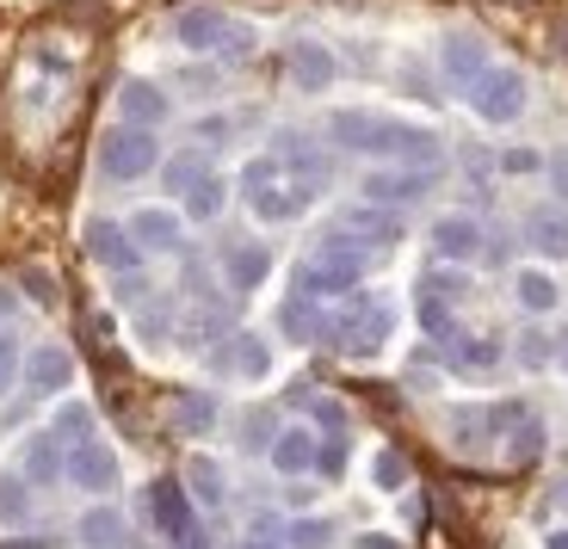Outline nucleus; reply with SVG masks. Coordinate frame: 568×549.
<instances>
[{
  "mask_svg": "<svg viewBox=\"0 0 568 549\" xmlns=\"http://www.w3.org/2000/svg\"><path fill=\"white\" fill-rule=\"evenodd\" d=\"M322 339H327L341 358H377L389 339H396V309H389V303L371 291V284H358V291H346L341 303L327 309Z\"/></svg>",
  "mask_w": 568,
  "mask_h": 549,
  "instance_id": "obj_1",
  "label": "nucleus"
},
{
  "mask_svg": "<svg viewBox=\"0 0 568 549\" xmlns=\"http://www.w3.org/2000/svg\"><path fill=\"white\" fill-rule=\"evenodd\" d=\"M371 260H377V247H371V241H358L353 228L334 223L322 247H315V254L291 272V291H297V296H346V291H358V284H365Z\"/></svg>",
  "mask_w": 568,
  "mask_h": 549,
  "instance_id": "obj_2",
  "label": "nucleus"
},
{
  "mask_svg": "<svg viewBox=\"0 0 568 549\" xmlns=\"http://www.w3.org/2000/svg\"><path fill=\"white\" fill-rule=\"evenodd\" d=\"M365 161L377 167H445V136L433 124H414V118H384L371 112V130H365Z\"/></svg>",
  "mask_w": 568,
  "mask_h": 549,
  "instance_id": "obj_3",
  "label": "nucleus"
},
{
  "mask_svg": "<svg viewBox=\"0 0 568 549\" xmlns=\"http://www.w3.org/2000/svg\"><path fill=\"white\" fill-rule=\"evenodd\" d=\"M93 161H100V173L112 185H142L149 173H161L168 155H161V130H142V124H124V118H118V124L100 136Z\"/></svg>",
  "mask_w": 568,
  "mask_h": 549,
  "instance_id": "obj_4",
  "label": "nucleus"
},
{
  "mask_svg": "<svg viewBox=\"0 0 568 549\" xmlns=\"http://www.w3.org/2000/svg\"><path fill=\"white\" fill-rule=\"evenodd\" d=\"M457 303H469V278L439 260V266L420 278V291H414V315H420V334L433 339V346H452L457 339Z\"/></svg>",
  "mask_w": 568,
  "mask_h": 549,
  "instance_id": "obj_5",
  "label": "nucleus"
},
{
  "mask_svg": "<svg viewBox=\"0 0 568 549\" xmlns=\"http://www.w3.org/2000/svg\"><path fill=\"white\" fill-rule=\"evenodd\" d=\"M464 105H469V118L476 124H488V130H507V124H519L526 118V105H531V81L519 69H507V62H495V69L483 74V81L464 93Z\"/></svg>",
  "mask_w": 568,
  "mask_h": 549,
  "instance_id": "obj_6",
  "label": "nucleus"
},
{
  "mask_svg": "<svg viewBox=\"0 0 568 549\" xmlns=\"http://www.w3.org/2000/svg\"><path fill=\"white\" fill-rule=\"evenodd\" d=\"M149 525L161 531V543L173 549H211L199 512H192V494H185L180 476H155L149 481Z\"/></svg>",
  "mask_w": 568,
  "mask_h": 549,
  "instance_id": "obj_7",
  "label": "nucleus"
},
{
  "mask_svg": "<svg viewBox=\"0 0 568 549\" xmlns=\"http://www.w3.org/2000/svg\"><path fill=\"white\" fill-rule=\"evenodd\" d=\"M526 401H476V408H452V438L464 451H488V445H507V433L526 420Z\"/></svg>",
  "mask_w": 568,
  "mask_h": 549,
  "instance_id": "obj_8",
  "label": "nucleus"
},
{
  "mask_svg": "<svg viewBox=\"0 0 568 549\" xmlns=\"http://www.w3.org/2000/svg\"><path fill=\"white\" fill-rule=\"evenodd\" d=\"M433 57H439V74L457 87V93H469V87L495 69V57H488V38H483V31H469V26H445Z\"/></svg>",
  "mask_w": 568,
  "mask_h": 549,
  "instance_id": "obj_9",
  "label": "nucleus"
},
{
  "mask_svg": "<svg viewBox=\"0 0 568 549\" xmlns=\"http://www.w3.org/2000/svg\"><path fill=\"white\" fill-rule=\"evenodd\" d=\"M433 185H439V173H433V167H371L365 180H358V197L389 204V211H408V204H420Z\"/></svg>",
  "mask_w": 568,
  "mask_h": 549,
  "instance_id": "obj_10",
  "label": "nucleus"
},
{
  "mask_svg": "<svg viewBox=\"0 0 568 549\" xmlns=\"http://www.w3.org/2000/svg\"><path fill=\"white\" fill-rule=\"evenodd\" d=\"M19 469L31 476V488H57V481H69V438L57 433V426H38V433L19 438Z\"/></svg>",
  "mask_w": 568,
  "mask_h": 549,
  "instance_id": "obj_11",
  "label": "nucleus"
},
{
  "mask_svg": "<svg viewBox=\"0 0 568 549\" xmlns=\"http://www.w3.org/2000/svg\"><path fill=\"white\" fill-rule=\"evenodd\" d=\"M229 26H235V19L223 13V7H180V13L168 19V31H173V43H180L185 57H216V50H223V38H229Z\"/></svg>",
  "mask_w": 568,
  "mask_h": 549,
  "instance_id": "obj_12",
  "label": "nucleus"
},
{
  "mask_svg": "<svg viewBox=\"0 0 568 549\" xmlns=\"http://www.w3.org/2000/svg\"><path fill=\"white\" fill-rule=\"evenodd\" d=\"M216 272H223L229 296H254L272 278V247L266 241H229V247H216Z\"/></svg>",
  "mask_w": 568,
  "mask_h": 549,
  "instance_id": "obj_13",
  "label": "nucleus"
},
{
  "mask_svg": "<svg viewBox=\"0 0 568 549\" xmlns=\"http://www.w3.org/2000/svg\"><path fill=\"white\" fill-rule=\"evenodd\" d=\"M315 192H322V185L291 180V173H284V180L260 185V192H242V197H247V211H254L260 223H272V228H278V223H297V216H310Z\"/></svg>",
  "mask_w": 568,
  "mask_h": 549,
  "instance_id": "obj_14",
  "label": "nucleus"
},
{
  "mask_svg": "<svg viewBox=\"0 0 568 549\" xmlns=\"http://www.w3.org/2000/svg\"><path fill=\"white\" fill-rule=\"evenodd\" d=\"M291 87L310 99L334 93L341 87V50H327L322 38H297L291 43Z\"/></svg>",
  "mask_w": 568,
  "mask_h": 549,
  "instance_id": "obj_15",
  "label": "nucleus"
},
{
  "mask_svg": "<svg viewBox=\"0 0 568 549\" xmlns=\"http://www.w3.org/2000/svg\"><path fill=\"white\" fill-rule=\"evenodd\" d=\"M69 481L81 494H118V451L105 445L100 433L69 445Z\"/></svg>",
  "mask_w": 568,
  "mask_h": 549,
  "instance_id": "obj_16",
  "label": "nucleus"
},
{
  "mask_svg": "<svg viewBox=\"0 0 568 549\" xmlns=\"http://www.w3.org/2000/svg\"><path fill=\"white\" fill-rule=\"evenodd\" d=\"M118 118L142 124V130H161L173 118V93L161 81H149V74H124L118 81Z\"/></svg>",
  "mask_w": 568,
  "mask_h": 549,
  "instance_id": "obj_17",
  "label": "nucleus"
},
{
  "mask_svg": "<svg viewBox=\"0 0 568 549\" xmlns=\"http://www.w3.org/2000/svg\"><path fill=\"white\" fill-rule=\"evenodd\" d=\"M426 241H433V260H445V266H464V260H483L488 228L476 223L469 211H445L439 223L426 228Z\"/></svg>",
  "mask_w": 568,
  "mask_h": 549,
  "instance_id": "obj_18",
  "label": "nucleus"
},
{
  "mask_svg": "<svg viewBox=\"0 0 568 549\" xmlns=\"http://www.w3.org/2000/svg\"><path fill=\"white\" fill-rule=\"evenodd\" d=\"M87 254H93V266L112 272V278H124V272L142 266V247H136V235H130V223H112V216H93V223H87Z\"/></svg>",
  "mask_w": 568,
  "mask_h": 549,
  "instance_id": "obj_19",
  "label": "nucleus"
},
{
  "mask_svg": "<svg viewBox=\"0 0 568 549\" xmlns=\"http://www.w3.org/2000/svg\"><path fill=\"white\" fill-rule=\"evenodd\" d=\"M211 370H223V377H242V383H260L272 377V346L260 334H229L223 346H211Z\"/></svg>",
  "mask_w": 568,
  "mask_h": 549,
  "instance_id": "obj_20",
  "label": "nucleus"
},
{
  "mask_svg": "<svg viewBox=\"0 0 568 549\" xmlns=\"http://www.w3.org/2000/svg\"><path fill=\"white\" fill-rule=\"evenodd\" d=\"M272 155L284 161V173H291V180H310V185H322L327 173H334V155H327V149H315L310 130H272Z\"/></svg>",
  "mask_w": 568,
  "mask_h": 549,
  "instance_id": "obj_21",
  "label": "nucleus"
},
{
  "mask_svg": "<svg viewBox=\"0 0 568 549\" xmlns=\"http://www.w3.org/2000/svg\"><path fill=\"white\" fill-rule=\"evenodd\" d=\"M130 235H136L142 254H180L185 247V216L173 204H142L130 211Z\"/></svg>",
  "mask_w": 568,
  "mask_h": 549,
  "instance_id": "obj_22",
  "label": "nucleus"
},
{
  "mask_svg": "<svg viewBox=\"0 0 568 549\" xmlns=\"http://www.w3.org/2000/svg\"><path fill=\"white\" fill-rule=\"evenodd\" d=\"M334 223H341V228H353L358 241H371L377 254H389V247H396V241L408 235V228H402V216L389 211V204H371V197H358V204H346V211L334 216Z\"/></svg>",
  "mask_w": 568,
  "mask_h": 549,
  "instance_id": "obj_23",
  "label": "nucleus"
},
{
  "mask_svg": "<svg viewBox=\"0 0 568 549\" xmlns=\"http://www.w3.org/2000/svg\"><path fill=\"white\" fill-rule=\"evenodd\" d=\"M315 457H322V438H315V426H303V420H291L278 438H272V451H266V464L278 469L284 481H303L315 469Z\"/></svg>",
  "mask_w": 568,
  "mask_h": 549,
  "instance_id": "obj_24",
  "label": "nucleus"
},
{
  "mask_svg": "<svg viewBox=\"0 0 568 549\" xmlns=\"http://www.w3.org/2000/svg\"><path fill=\"white\" fill-rule=\"evenodd\" d=\"M519 235L538 260H568V204H531Z\"/></svg>",
  "mask_w": 568,
  "mask_h": 549,
  "instance_id": "obj_25",
  "label": "nucleus"
},
{
  "mask_svg": "<svg viewBox=\"0 0 568 549\" xmlns=\"http://www.w3.org/2000/svg\"><path fill=\"white\" fill-rule=\"evenodd\" d=\"M74 383L69 346H26V389L31 395H62Z\"/></svg>",
  "mask_w": 568,
  "mask_h": 549,
  "instance_id": "obj_26",
  "label": "nucleus"
},
{
  "mask_svg": "<svg viewBox=\"0 0 568 549\" xmlns=\"http://www.w3.org/2000/svg\"><path fill=\"white\" fill-rule=\"evenodd\" d=\"M439 353H445V370H452V377H488V370L507 358L495 334H457L452 346H439Z\"/></svg>",
  "mask_w": 568,
  "mask_h": 549,
  "instance_id": "obj_27",
  "label": "nucleus"
},
{
  "mask_svg": "<svg viewBox=\"0 0 568 549\" xmlns=\"http://www.w3.org/2000/svg\"><path fill=\"white\" fill-rule=\"evenodd\" d=\"M513 303H519L531 322H544V315L562 309V284H556L544 266H519V272H513Z\"/></svg>",
  "mask_w": 568,
  "mask_h": 549,
  "instance_id": "obj_28",
  "label": "nucleus"
},
{
  "mask_svg": "<svg viewBox=\"0 0 568 549\" xmlns=\"http://www.w3.org/2000/svg\"><path fill=\"white\" fill-rule=\"evenodd\" d=\"M229 322H235V296H204V303H199V309H192V315H185V346H223V339H229Z\"/></svg>",
  "mask_w": 568,
  "mask_h": 549,
  "instance_id": "obj_29",
  "label": "nucleus"
},
{
  "mask_svg": "<svg viewBox=\"0 0 568 549\" xmlns=\"http://www.w3.org/2000/svg\"><path fill=\"white\" fill-rule=\"evenodd\" d=\"M204 173H216V155H211V142H199V136L185 142V149H173V155L161 161V180H168V192H173V197H185L192 185L204 180Z\"/></svg>",
  "mask_w": 568,
  "mask_h": 549,
  "instance_id": "obj_30",
  "label": "nucleus"
},
{
  "mask_svg": "<svg viewBox=\"0 0 568 549\" xmlns=\"http://www.w3.org/2000/svg\"><path fill=\"white\" fill-rule=\"evenodd\" d=\"M322 327H327V315H322V296H284L278 303V334L291 339V346H315L322 339Z\"/></svg>",
  "mask_w": 568,
  "mask_h": 549,
  "instance_id": "obj_31",
  "label": "nucleus"
},
{
  "mask_svg": "<svg viewBox=\"0 0 568 549\" xmlns=\"http://www.w3.org/2000/svg\"><path fill=\"white\" fill-rule=\"evenodd\" d=\"M223 211H229V180H223V173H204V180H199V185H192V192L180 197V216H185V223H192V228L216 223V216H223Z\"/></svg>",
  "mask_w": 568,
  "mask_h": 549,
  "instance_id": "obj_32",
  "label": "nucleus"
},
{
  "mask_svg": "<svg viewBox=\"0 0 568 549\" xmlns=\"http://www.w3.org/2000/svg\"><path fill=\"white\" fill-rule=\"evenodd\" d=\"M31 476L26 469H0V531H19L31 519Z\"/></svg>",
  "mask_w": 568,
  "mask_h": 549,
  "instance_id": "obj_33",
  "label": "nucleus"
},
{
  "mask_svg": "<svg viewBox=\"0 0 568 549\" xmlns=\"http://www.w3.org/2000/svg\"><path fill=\"white\" fill-rule=\"evenodd\" d=\"M74 537H81L87 549H118V543H124V519H118V507H105V500H100V507L81 512Z\"/></svg>",
  "mask_w": 568,
  "mask_h": 549,
  "instance_id": "obj_34",
  "label": "nucleus"
},
{
  "mask_svg": "<svg viewBox=\"0 0 568 549\" xmlns=\"http://www.w3.org/2000/svg\"><path fill=\"white\" fill-rule=\"evenodd\" d=\"M185 488L199 494L204 507H223L229 500V481H223V464H216V457H192V464H185Z\"/></svg>",
  "mask_w": 568,
  "mask_h": 549,
  "instance_id": "obj_35",
  "label": "nucleus"
},
{
  "mask_svg": "<svg viewBox=\"0 0 568 549\" xmlns=\"http://www.w3.org/2000/svg\"><path fill=\"white\" fill-rule=\"evenodd\" d=\"M365 130H371V112H365V105H346V112L327 118V142H334L341 155H358V149H365Z\"/></svg>",
  "mask_w": 568,
  "mask_h": 549,
  "instance_id": "obj_36",
  "label": "nucleus"
},
{
  "mask_svg": "<svg viewBox=\"0 0 568 549\" xmlns=\"http://www.w3.org/2000/svg\"><path fill=\"white\" fill-rule=\"evenodd\" d=\"M173 420H180L185 433H211V426H216V395H211V389L173 395Z\"/></svg>",
  "mask_w": 568,
  "mask_h": 549,
  "instance_id": "obj_37",
  "label": "nucleus"
},
{
  "mask_svg": "<svg viewBox=\"0 0 568 549\" xmlns=\"http://www.w3.org/2000/svg\"><path fill=\"white\" fill-rule=\"evenodd\" d=\"M284 433V420L272 408H247L242 420H235V438H242V451H272V438Z\"/></svg>",
  "mask_w": 568,
  "mask_h": 549,
  "instance_id": "obj_38",
  "label": "nucleus"
},
{
  "mask_svg": "<svg viewBox=\"0 0 568 549\" xmlns=\"http://www.w3.org/2000/svg\"><path fill=\"white\" fill-rule=\"evenodd\" d=\"M544 445H550L544 420H531V414H526V420H519V426L507 433V464H538V457H544Z\"/></svg>",
  "mask_w": 568,
  "mask_h": 549,
  "instance_id": "obj_39",
  "label": "nucleus"
},
{
  "mask_svg": "<svg viewBox=\"0 0 568 549\" xmlns=\"http://www.w3.org/2000/svg\"><path fill=\"white\" fill-rule=\"evenodd\" d=\"M495 167L507 173V180H531V173H550V155L544 149H531V142H513V149H500Z\"/></svg>",
  "mask_w": 568,
  "mask_h": 549,
  "instance_id": "obj_40",
  "label": "nucleus"
},
{
  "mask_svg": "<svg viewBox=\"0 0 568 549\" xmlns=\"http://www.w3.org/2000/svg\"><path fill=\"white\" fill-rule=\"evenodd\" d=\"M513 358H519V370H550L556 365V339L544 334V327H526V334L513 339Z\"/></svg>",
  "mask_w": 568,
  "mask_h": 549,
  "instance_id": "obj_41",
  "label": "nucleus"
},
{
  "mask_svg": "<svg viewBox=\"0 0 568 549\" xmlns=\"http://www.w3.org/2000/svg\"><path fill=\"white\" fill-rule=\"evenodd\" d=\"M291 395H297V408L310 414L322 433H346V408L334 401V395H322V389H291Z\"/></svg>",
  "mask_w": 568,
  "mask_h": 549,
  "instance_id": "obj_42",
  "label": "nucleus"
},
{
  "mask_svg": "<svg viewBox=\"0 0 568 549\" xmlns=\"http://www.w3.org/2000/svg\"><path fill=\"white\" fill-rule=\"evenodd\" d=\"M13 383H26V346L7 322H0V401L13 395Z\"/></svg>",
  "mask_w": 568,
  "mask_h": 549,
  "instance_id": "obj_43",
  "label": "nucleus"
},
{
  "mask_svg": "<svg viewBox=\"0 0 568 549\" xmlns=\"http://www.w3.org/2000/svg\"><path fill=\"white\" fill-rule=\"evenodd\" d=\"M284 543H291V549H334V525H327V519H303V512H297V519L284 525Z\"/></svg>",
  "mask_w": 568,
  "mask_h": 549,
  "instance_id": "obj_44",
  "label": "nucleus"
},
{
  "mask_svg": "<svg viewBox=\"0 0 568 549\" xmlns=\"http://www.w3.org/2000/svg\"><path fill=\"white\" fill-rule=\"evenodd\" d=\"M254 50H260V26L235 19V26H229V38H223V50H216V62H254Z\"/></svg>",
  "mask_w": 568,
  "mask_h": 549,
  "instance_id": "obj_45",
  "label": "nucleus"
},
{
  "mask_svg": "<svg viewBox=\"0 0 568 549\" xmlns=\"http://www.w3.org/2000/svg\"><path fill=\"white\" fill-rule=\"evenodd\" d=\"M346 464H353V451H346V433H327V438H322V457H315V476L346 481Z\"/></svg>",
  "mask_w": 568,
  "mask_h": 549,
  "instance_id": "obj_46",
  "label": "nucleus"
},
{
  "mask_svg": "<svg viewBox=\"0 0 568 549\" xmlns=\"http://www.w3.org/2000/svg\"><path fill=\"white\" fill-rule=\"evenodd\" d=\"M272 180H284V161L272 155V149H266V155H247L242 161V192H260V185H272Z\"/></svg>",
  "mask_w": 568,
  "mask_h": 549,
  "instance_id": "obj_47",
  "label": "nucleus"
},
{
  "mask_svg": "<svg viewBox=\"0 0 568 549\" xmlns=\"http://www.w3.org/2000/svg\"><path fill=\"white\" fill-rule=\"evenodd\" d=\"M408 481H414L408 457H402V451H377V488H384V494H402Z\"/></svg>",
  "mask_w": 568,
  "mask_h": 549,
  "instance_id": "obj_48",
  "label": "nucleus"
},
{
  "mask_svg": "<svg viewBox=\"0 0 568 549\" xmlns=\"http://www.w3.org/2000/svg\"><path fill=\"white\" fill-rule=\"evenodd\" d=\"M57 433L62 438H93V408H87V401H69V408L57 414Z\"/></svg>",
  "mask_w": 568,
  "mask_h": 549,
  "instance_id": "obj_49",
  "label": "nucleus"
},
{
  "mask_svg": "<svg viewBox=\"0 0 568 549\" xmlns=\"http://www.w3.org/2000/svg\"><path fill=\"white\" fill-rule=\"evenodd\" d=\"M180 87H185V93H216V69H204V57H185Z\"/></svg>",
  "mask_w": 568,
  "mask_h": 549,
  "instance_id": "obj_50",
  "label": "nucleus"
},
{
  "mask_svg": "<svg viewBox=\"0 0 568 549\" xmlns=\"http://www.w3.org/2000/svg\"><path fill=\"white\" fill-rule=\"evenodd\" d=\"M507 260H513V235H507V228H488V241H483V266L495 272V266H507Z\"/></svg>",
  "mask_w": 568,
  "mask_h": 549,
  "instance_id": "obj_51",
  "label": "nucleus"
},
{
  "mask_svg": "<svg viewBox=\"0 0 568 549\" xmlns=\"http://www.w3.org/2000/svg\"><path fill=\"white\" fill-rule=\"evenodd\" d=\"M550 192L556 204H568V149H550Z\"/></svg>",
  "mask_w": 568,
  "mask_h": 549,
  "instance_id": "obj_52",
  "label": "nucleus"
},
{
  "mask_svg": "<svg viewBox=\"0 0 568 549\" xmlns=\"http://www.w3.org/2000/svg\"><path fill=\"white\" fill-rule=\"evenodd\" d=\"M62 543V537H50V531H43V537H31V531H13V537H0V549H57Z\"/></svg>",
  "mask_w": 568,
  "mask_h": 549,
  "instance_id": "obj_53",
  "label": "nucleus"
},
{
  "mask_svg": "<svg viewBox=\"0 0 568 549\" xmlns=\"http://www.w3.org/2000/svg\"><path fill=\"white\" fill-rule=\"evenodd\" d=\"M310 500H315V488H310V481H284V512H303Z\"/></svg>",
  "mask_w": 568,
  "mask_h": 549,
  "instance_id": "obj_54",
  "label": "nucleus"
},
{
  "mask_svg": "<svg viewBox=\"0 0 568 549\" xmlns=\"http://www.w3.org/2000/svg\"><path fill=\"white\" fill-rule=\"evenodd\" d=\"M26 291H38V303H43V309L57 303V278H50V272H26Z\"/></svg>",
  "mask_w": 568,
  "mask_h": 549,
  "instance_id": "obj_55",
  "label": "nucleus"
},
{
  "mask_svg": "<svg viewBox=\"0 0 568 549\" xmlns=\"http://www.w3.org/2000/svg\"><path fill=\"white\" fill-rule=\"evenodd\" d=\"M353 549H402V537H389V531H365Z\"/></svg>",
  "mask_w": 568,
  "mask_h": 549,
  "instance_id": "obj_56",
  "label": "nucleus"
},
{
  "mask_svg": "<svg viewBox=\"0 0 568 549\" xmlns=\"http://www.w3.org/2000/svg\"><path fill=\"white\" fill-rule=\"evenodd\" d=\"M235 549H291V543H272V537H260V531H254V537H242Z\"/></svg>",
  "mask_w": 568,
  "mask_h": 549,
  "instance_id": "obj_57",
  "label": "nucleus"
},
{
  "mask_svg": "<svg viewBox=\"0 0 568 549\" xmlns=\"http://www.w3.org/2000/svg\"><path fill=\"white\" fill-rule=\"evenodd\" d=\"M13 309H19V296L7 291V284H0V322H13Z\"/></svg>",
  "mask_w": 568,
  "mask_h": 549,
  "instance_id": "obj_58",
  "label": "nucleus"
},
{
  "mask_svg": "<svg viewBox=\"0 0 568 549\" xmlns=\"http://www.w3.org/2000/svg\"><path fill=\"white\" fill-rule=\"evenodd\" d=\"M544 549H568V525H556V531H544Z\"/></svg>",
  "mask_w": 568,
  "mask_h": 549,
  "instance_id": "obj_59",
  "label": "nucleus"
},
{
  "mask_svg": "<svg viewBox=\"0 0 568 549\" xmlns=\"http://www.w3.org/2000/svg\"><path fill=\"white\" fill-rule=\"evenodd\" d=\"M556 365H562V370H568V334H562V339H556Z\"/></svg>",
  "mask_w": 568,
  "mask_h": 549,
  "instance_id": "obj_60",
  "label": "nucleus"
},
{
  "mask_svg": "<svg viewBox=\"0 0 568 549\" xmlns=\"http://www.w3.org/2000/svg\"><path fill=\"white\" fill-rule=\"evenodd\" d=\"M562 500H568V481H562Z\"/></svg>",
  "mask_w": 568,
  "mask_h": 549,
  "instance_id": "obj_61",
  "label": "nucleus"
},
{
  "mask_svg": "<svg viewBox=\"0 0 568 549\" xmlns=\"http://www.w3.org/2000/svg\"><path fill=\"white\" fill-rule=\"evenodd\" d=\"M142 549H149V543H142Z\"/></svg>",
  "mask_w": 568,
  "mask_h": 549,
  "instance_id": "obj_62",
  "label": "nucleus"
}]
</instances>
